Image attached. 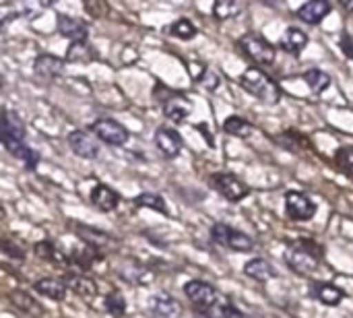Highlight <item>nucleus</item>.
<instances>
[{"instance_id":"nucleus-37","label":"nucleus","mask_w":353,"mask_h":318,"mask_svg":"<svg viewBox=\"0 0 353 318\" xmlns=\"http://www.w3.org/2000/svg\"><path fill=\"white\" fill-rule=\"evenodd\" d=\"M12 304L19 308V310H25V312H33V310H39L37 302L33 298H29L25 292H14L12 294Z\"/></svg>"},{"instance_id":"nucleus-21","label":"nucleus","mask_w":353,"mask_h":318,"mask_svg":"<svg viewBox=\"0 0 353 318\" xmlns=\"http://www.w3.org/2000/svg\"><path fill=\"white\" fill-rule=\"evenodd\" d=\"M33 250H35V255H37L41 261L52 263V265H56V267H68V265H72V263H70V257H66L64 252H60V248H56V246H54L52 242H48V240L37 242Z\"/></svg>"},{"instance_id":"nucleus-33","label":"nucleus","mask_w":353,"mask_h":318,"mask_svg":"<svg viewBox=\"0 0 353 318\" xmlns=\"http://www.w3.org/2000/svg\"><path fill=\"white\" fill-rule=\"evenodd\" d=\"M170 35H174L182 41H188L196 35V27L188 19H178L170 25Z\"/></svg>"},{"instance_id":"nucleus-8","label":"nucleus","mask_w":353,"mask_h":318,"mask_svg":"<svg viewBox=\"0 0 353 318\" xmlns=\"http://www.w3.org/2000/svg\"><path fill=\"white\" fill-rule=\"evenodd\" d=\"M184 294L194 306H199L203 310H211L219 304V296H217L215 288L209 286L207 281H199V279L188 281L184 286Z\"/></svg>"},{"instance_id":"nucleus-13","label":"nucleus","mask_w":353,"mask_h":318,"mask_svg":"<svg viewBox=\"0 0 353 318\" xmlns=\"http://www.w3.org/2000/svg\"><path fill=\"white\" fill-rule=\"evenodd\" d=\"M66 62L54 54H39L33 62V70L41 81H54L64 74Z\"/></svg>"},{"instance_id":"nucleus-29","label":"nucleus","mask_w":353,"mask_h":318,"mask_svg":"<svg viewBox=\"0 0 353 318\" xmlns=\"http://www.w3.org/2000/svg\"><path fill=\"white\" fill-rule=\"evenodd\" d=\"M120 275H122V279H126L128 284H137V286H145V284H149V279H151V273H149L145 267L137 265V263L124 265L122 271H120Z\"/></svg>"},{"instance_id":"nucleus-30","label":"nucleus","mask_w":353,"mask_h":318,"mask_svg":"<svg viewBox=\"0 0 353 318\" xmlns=\"http://www.w3.org/2000/svg\"><path fill=\"white\" fill-rule=\"evenodd\" d=\"M279 145H283L288 151H302V147H306V149H310V143H308V139L306 137H302L300 132H296V130H285L283 135H279L277 139H275Z\"/></svg>"},{"instance_id":"nucleus-4","label":"nucleus","mask_w":353,"mask_h":318,"mask_svg":"<svg viewBox=\"0 0 353 318\" xmlns=\"http://www.w3.org/2000/svg\"><path fill=\"white\" fill-rule=\"evenodd\" d=\"M211 238L215 244L228 248V250H234V252H250L254 250V240L248 236V234H242L225 223H215L211 228Z\"/></svg>"},{"instance_id":"nucleus-42","label":"nucleus","mask_w":353,"mask_h":318,"mask_svg":"<svg viewBox=\"0 0 353 318\" xmlns=\"http://www.w3.org/2000/svg\"><path fill=\"white\" fill-rule=\"evenodd\" d=\"M341 6H343V8H345L347 12H352V10H353V2H341Z\"/></svg>"},{"instance_id":"nucleus-26","label":"nucleus","mask_w":353,"mask_h":318,"mask_svg":"<svg viewBox=\"0 0 353 318\" xmlns=\"http://www.w3.org/2000/svg\"><path fill=\"white\" fill-rule=\"evenodd\" d=\"M101 257H103V252H101L99 248L85 244L83 248H79V250H74V252L70 255V263L77 265L79 269H91V265H93L95 261H99Z\"/></svg>"},{"instance_id":"nucleus-1","label":"nucleus","mask_w":353,"mask_h":318,"mask_svg":"<svg viewBox=\"0 0 353 318\" xmlns=\"http://www.w3.org/2000/svg\"><path fill=\"white\" fill-rule=\"evenodd\" d=\"M240 85L244 91H248L267 106H275L281 99V87L277 85V81L256 66H250L240 74Z\"/></svg>"},{"instance_id":"nucleus-38","label":"nucleus","mask_w":353,"mask_h":318,"mask_svg":"<svg viewBox=\"0 0 353 318\" xmlns=\"http://www.w3.org/2000/svg\"><path fill=\"white\" fill-rule=\"evenodd\" d=\"M2 252H4L6 257H10L12 261H25V250H23L19 244L10 242L8 238L2 240Z\"/></svg>"},{"instance_id":"nucleus-23","label":"nucleus","mask_w":353,"mask_h":318,"mask_svg":"<svg viewBox=\"0 0 353 318\" xmlns=\"http://www.w3.org/2000/svg\"><path fill=\"white\" fill-rule=\"evenodd\" d=\"M33 290L37 292V294H41V296H46V298H52V300H56V302H60V300H64V296H66V284L64 281H60V279H54V277H43V279H39V281H35L33 284Z\"/></svg>"},{"instance_id":"nucleus-15","label":"nucleus","mask_w":353,"mask_h":318,"mask_svg":"<svg viewBox=\"0 0 353 318\" xmlns=\"http://www.w3.org/2000/svg\"><path fill=\"white\" fill-rule=\"evenodd\" d=\"M310 296L316 298L325 306H339L345 298L343 290H339L333 284H323V281H312L310 284Z\"/></svg>"},{"instance_id":"nucleus-28","label":"nucleus","mask_w":353,"mask_h":318,"mask_svg":"<svg viewBox=\"0 0 353 318\" xmlns=\"http://www.w3.org/2000/svg\"><path fill=\"white\" fill-rule=\"evenodd\" d=\"M134 205L137 207H145V209H153V211L163 213V215L170 213V207H168L165 199L159 197V195H155V192H143V195H139L134 199Z\"/></svg>"},{"instance_id":"nucleus-25","label":"nucleus","mask_w":353,"mask_h":318,"mask_svg":"<svg viewBox=\"0 0 353 318\" xmlns=\"http://www.w3.org/2000/svg\"><path fill=\"white\" fill-rule=\"evenodd\" d=\"M252 130H254V124L244 120L242 116H230L223 122V132L230 137H236V139H246L252 135Z\"/></svg>"},{"instance_id":"nucleus-12","label":"nucleus","mask_w":353,"mask_h":318,"mask_svg":"<svg viewBox=\"0 0 353 318\" xmlns=\"http://www.w3.org/2000/svg\"><path fill=\"white\" fill-rule=\"evenodd\" d=\"M58 33L66 39H70V43H85L89 37V27L87 23H83L77 17H68V14H58Z\"/></svg>"},{"instance_id":"nucleus-9","label":"nucleus","mask_w":353,"mask_h":318,"mask_svg":"<svg viewBox=\"0 0 353 318\" xmlns=\"http://www.w3.org/2000/svg\"><path fill=\"white\" fill-rule=\"evenodd\" d=\"M285 213L294 221H310L316 213V205L298 190H290L285 195Z\"/></svg>"},{"instance_id":"nucleus-35","label":"nucleus","mask_w":353,"mask_h":318,"mask_svg":"<svg viewBox=\"0 0 353 318\" xmlns=\"http://www.w3.org/2000/svg\"><path fill=\"white\" fill-rule=\"evenodd\" d=\"M12 157H17L19 161H23L27 170H35V168H37V163H39V153H37L35 149L27 147V145L19 147V149L12 153Z\"/></svg>"},{"instance_id":"nucleus-18","label":"nucleus","mask_w":353,"mask_h":318,"mask_svg":"<svg viewBox=\"0 0 353 318\" xmlns=\"http://www.w3.org/2000/svg\"><path fill=\"white\" fill-rule=\"evenodd\" d=\"M91 205L99 211H114L118 205H120V195L116 190H112L110 186L105 184H95L93 190H91Z\"/></svg>"},{"instance_id":"nucleus-27","label":"nucleus","mask_w":353,"mask_h":318,"mask_svg":"<svg viewBox=\"0 0 353 318\" xmlns=\"http://www.w3.org/2000/svg\"><path fill=\"white\" fill-rule=\"evenodd\" d=\"M304 81H306V85H308V89L310 91H314L316 95L319 93H325L329 87H331V74L329 72H325V70H321V68H310V70H306L304 72Z\"/></svg>"},{"instance_id":"nucleus-7","label":"nucleus","mask_w":353,"mask_h":318,"mask_svg":"<svg viewBox=\"0 0 353 318\" xmlns=\"http://www.w3.org/2000/svg\"><path fill=\"white\" fill-rule=\"evenodd\" d=\"M91 130H93V135H95L99 141H103V143H108V145H112V147H122V145H126V141L130 139V132L126 130V126H122L120 122L110 120V118L95 120V122L91 124Z\"/></svg>"},{"instance_id":"nucleus-17","label":"nucleus","mask_w":353,"mask_h":318,"mask_svg":"<svg viewBox=\"0 0 353 318\" xmlns=\"http://www.w3.org/2000/svg\"><path fill=\"white\" fill-rule=\"evenodd\" d=\"M190 112H192V103L184 95H170L163 101V114L172 122H184L190 116Z\"/></svg>"},{"instance_id":"nucleus-34","label":"nucleus","mask_w":353,"mask_h":318,"mask_svg":"<svg viewBox=\"0 0 353 318\" xmlns=\"http://www.w3.org/2000/svg\"><path fill=\"white\" fill-rule=\"evenodd\" d=\"M103 304H105V310H108L114 318H124V315H126V300L122 298L120 292L108 294Z\"/></svg>"},{"instance_id":"nucleus-40","label":"nucleus","mask_w":353,"mask_h":318,"mask_svg":"<svg viewBox=\"0 0 353 318\" xmlns=\"http://www.w3.org/2000/svg\"><path fill=\"white\" fill-rule=\"evenodd\" d=\"M219 318H244V315H242L236 306L225 304V306L219 308Z\"/></svg>"},{"instance_id":"nucleus-6","label":"nucleus","mask_w":353,"mask_h":318,"mask_svg":"<svg viewBox=\"0 0 353 318\" xmlns=\"http://www.w3.org/2000/svg\"><path fill=\"white\" fill-rule=\"evenodd\" d=\"M211 186L219 195H223L230 203H240L250 192V188L238 176H234L230 172H217V174H213L211 176Z\"/></svg>"},{"instance_id":"nucleus-32","label":"nucleus","mask_w":353,"mask_h":318,"mask_svg":"<svg viewBox=\"0 0 353 318\" xmlns=\"http://www.w3.org/2000/svg\"><path fill=\"white\" fill-rule=\"evenodd\" d=\"M95 58V50L85 41V43H70L66 52V62H91Z\"/></svg>"},{"instance_id":"nucleus-11","label":"nucleus","mask_w":353,"mask_h":318,"mask_svg":"<svg viewBox=\"0 0 353 318\" xmlns=\"http://www.w3.org/2000/svg\"><path fill=\"white\" fill-rule=\"evenodd\" d=\"M68 147L77 157L83 159H95L99 155V143L85 130H72L68 135Z\"/></svg>"},{"instance_id":"nucleus-14","label":"nucleus","mask_w":353,"mask_h":318,"mask_svg":"<svg viewBox=\"0 0 353 318\" xmlns=\"http://www.w3.org/2000/svg\"><path fill=\"white\" fill-rule=\"evenodd\" d=\"M333 10V4L327 0H310L298 8V17L308 25H319L325 21V17Z\"/></svg>"},{"instance_id":"nucleus-19","label":"nucleus","mask_w":353,"mask_h":318,"mask_svg":"<svg viewBox=\"0 0 353 318\" xmlns=\"http://www.w3.org/2000/svg\"><path fill=\"white\" fill-rule=\"evenodd\" d=\"M64 284H66V288L70 292H74L77 296H83L87 300L97 296V284L93 279H89V277L81 275V273H68L64 277Z\"/></svg>"},{"instance_id":"nucleus-39","label":"nucleus","mask_w":353,"mask_h":318,"mask_svg":"<svg viewBox=\"0 0 353 318\" xmlns=\"http://www.w3.org/2000/svg\"><path fill=\"white\" fill-rule=\"evenodd\" d=\"M201 85H203L205 89H209V91H215V89L221 85V77H219L215 70L207 68V72H205L203 79H201Z\"/></svg>"},{"instance_id":"nucleus-2","label":"nucleus","mask_w":353,"mask_h":318,"mask_svg":"<svg viewBox=\"0 0 353 318\" xmlns=\"http://www.w3.org/2000/svg\"><path fill=\"white\" fill-rule=\"evenodd\" d=\"M323 250L319 248V244H314L312 240H298L292 242L285 250V263L288 267L304 277H310L321 263Z\"/></svg>"},{"instance_id":"nucleus-5","label":"nucleus","mask_w":353,"mask_h":318,"mask_svg":"<svg viewBox=\"0 0 353 318\" xmlns=\"http://www.w3.org/2000/svg\"><path fill=\"white\" fill-rule=\"evenodd\" d=\"M0 141L4 145V149L12 155L19 147L25 145V124L23 120L10 112L4 110L2 112V124H0Z\"/></svg>"},{"instance_id":"nucleus-3","label":"nucleus","mask_w":353,"mask_h":318,"mask_svg":"<svg viewBox=\"0 0 353 318\" xmlns=\"http://www.w3.org/2000/svg\"><path fill=\"white\" fill-rule=\"evenodd\" d=\"M238 48L242 50L244 56H248L254 64L259 66H269L275 62L277 58V50L273 48V43L256 33H246L238 39Z\"/></svg>"},{"instance_id":"nucleus-24","label":"nucleus","mask_w":353,"mask_h":318,"mask_svg":"<svg viewBox=\"0 0 353 318\" xmlns=\"http://www.w3.org/2000/svg\"><path fill=\"white\" fill-rule=\"evenodd\" d=\"M244 275H248L250 279H254L259 284H265L275 277V269L265 259H252L244 265Z\"/></svg>"},{"instance_id":"nucleus-36","label":"nucleus","mask_w":353,"mask_h":318,"mask_svg":"<svg viewBox=\"0 0 353 318\" xmlns=\"http://www.w3.org/2000/svg\"><path fill=\"white\" fill-rule=\"evenodd\" d=\"M335 163L339 166V170L347 176L353 178V149L352 147H341L335 155Z\"/></svg>"},{"instance_id":"nucleus-16","label":"nucleus","mask_w":353,"mask_h":318,"mask_svg":"<svg viewBox=\"0 0 353 318\" xmlns=\"http://www.w3.org/2000/svg\"><path fill=\"white\" fill-rule=\"evenodd\" d=\"M149 308H151V312L157 318L182 317V304L176 298H172L170 294H157V296H153Z\"/></svg>"},{"instance_id":"nucleus-20","label":"nucleus","mask_w":353,"mask_h":318,"mask_svg":"<svg viewBox=\"0 0 353 318\" xmlns=\"http://www.w3.org/2000/svg\"><path fill=\"white\" fill-rule=\"evenodd\" d=\"M306 46H308V35L302 29H298V27H290L283 33V37L279 39V48L285 50L292 56H300Z\"/></svg>"},{"instance_id":"nucleus-31","label":"nucleus","mask_w":353,"mask_h":318,"mask_svg":"<svg viewBox=\"0 0 353 318\" xmlns=\"http://www.w3.org/2000/svg\"><path fill=\"white\" fill-rule=\"evenodd\" d=\"M242 10V4L236 2V0H219L213 4V17L217 21H228V19H234L238 17Z\"/></svg>"},{"instance_id":"nucleus-41","label":"nucleus","mask_w":353,"mask_h":318,"mask_svg":"<svg viewBox=\"0 0 353 318\" xmlns=\"http://www.w3.org/2000/svg\"><path fill=\"white\" fill-rule=\"evenodd\" d=\"M341 48H343V54H345L350 60H353V37L352 35H347V33H345V35L341 37Z\"/></svg>"},{"instance_id":"nucleus-22","label":"nucleus","mask_w":353,"mask_h":318,"mask_svg":"<svg viewBox=\"0 0 353 318\" xmlns=\"http://www.w3.org/2000/svg\"><path fill=\"white\" fill-rule=\"evenodd\" d=\"M74 228H77V236L83 238V242L89 244V246H95V248L103 250V248L114 244V238L108 236L101 230H95V228H89V226H74Z\"/></svg>"},{"instance_id":"nucleus-10","label":"nucleus","mask_w":353,"mask_h":318,"mask_svg":"<svg viewBox=\"0 0 353 318\" xmlns=\"http://www.w3.org/2000/svg\"><path fill=\"white\" fill-rule=\"evenodd\" d=\"M155 145L159 149V153L168 159H176L182 153V137L178 135V130L168 128V126H159L155 132Z\"/></svg>"}]
</instances>
